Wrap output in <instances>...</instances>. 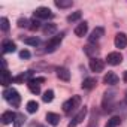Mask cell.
Returning <instances> with one entry per match:
<instances>
[{"instance_id": "obj_24", "label": "cell", "mask_w": 127, "mask_h": 127, "mask_svg": "<svg viewBox=\"0 0 127 127\" xmlns=\"http://www.w3.org/2000/svg\"><path fill=\"white\" fill-rule=\"evenodd\" d=\"M42 100H43L45 103L52 102V100H54V91H52V90H46V91L43 93V96H42Z\"/></svg>"}, {"instance_id": "obj_9", "label": "cell", "mask_w": 127, "mask_h": 127, "mask_svg": "<svg viewBox=\"0 0 127 127\" xmlns=\"http://www.w3.org/2000/svg\"><path fill=\"white\" fill-rule=\"evenodd\" d=\"M103 33H105V30H103V27H96L93 32H91V34H90V37H88V40H90V43H96L102 36H103Z\"/></svg>"}, {"instance_id": "obj_25", "label": "cell", "mask_w": 127, "mask_h": 127, "mask_svg": "<svg viewBox=\"0 0 127 127\" xmlns=\"http://www.w3.org/2000/svg\"><path fill=\"white\" fill-rule=\"evenodd\" d=\"M55 6H57V8H61V9L70 8V6H72V0H57V2H55Z\"/></svg>"}, {"instance_id": "obj_14", "label": "cell", "mask_w": 127, "mask_h": 127, "mask_svg": "<svg viewBox=\"0 0 127 127\" xmlns=\"http://www.w3.org/2000/svg\"><path fill=\"white\" fill-rule=\"evenodd\" d=\"M103 82L106 85H115V84H118V76L114 72H108L105 75V78H103Z\"/></svg>"}, {"instance_id": "obj_15", "label": "cell", "mask_w": 127, "mask_h": 127, "mask_svg": "<svg viewBox=\"0 0 127 127\" xmlns=\"http://www.w3.org/2000/svg\"><path fill=\"white\" fill-rule=\"evenodd\" d=\"M57 76L63 81H69L70 79V72L66 69V67H58L57 69Z\"/></svg>"}, {"instance_id": "obj_5", "label": "cell", "mask_w": 127, "mask_h": 127, "mask_svg": "<svg viewBox=\"0 0 127 127\" xmlns=\"http://www.w3.org/2000/svg\"><path fill=\"white\" fill-rule=\"evenodd\" d=\"M45 78H36V79H30L27 82L29 85V90L33 93V94H39L40 93V82H43Z\"/></svg>"}, {"instance_id": "obj_11", "label": "cell", "mask_w": 127, "mask_h": 127, "mask_svg": "<svg viewBox=\"0 0 127 127\" xmlns=\"http://www.w3.org/2000/svg\"><path fill=\"white\" fill-rule=\"evenodd\" d=\"M114 42H115V46H117V48H120V49H121V48H126V46H127V36H126L124 33H118V34L115 36V40H114Z\"/></svg>"}, {"instance_id": "obj_23", "label": "cell", "mask_w": 127, "mask_h": 127, "mask_svg": "<svg viewBox=\"0 0 127 127\" xmlns=\"http://www.w3.org/2000/svg\"><path fill=\"white\" fill-rule=\"evenodd\" d=\"M120 123H121V118L120 117H112V118L108 120V123H106L105 127H118Z\"/></svg>"}, {"instance_id": "obj_26", "label": "cell", "mask_w": 127, "mask_h": 127, "mask_svg": "<svg viewBox=\"0 0 127 127\" xmlns=\"http://www.w3.org/2000/svg\"><path fill=\"white\" fill-rule=\"evenodd\" d=\"M39 42H40V40H39L36 36H33V37H26V39H24V43H26V45H32V46H37Z\"/></svg>"}, {"instance_id": "obj_30", "label": "cell", "mask_w": 127, "mask_h": 127, "mask_svg": "<svg viewBox=\"0 0 127 127\" xmlns=\"http://www.w3.org/2000/svg\"><path fill=\"white\" fill-rule=\"evenodd\" d=\"M29 24H30V21H29L27 18H20V20H18V27H21V29H23V27H29V29H30Z\"/></svg>"}, {"instance_id": "obj_21", "label": "cell", "mask_w": 127, "mask_h": 127, "mask_svg": "<svg viewBox=\"0 0 127 127\" xmlns=\"http://www.w3.org/2000/svg\"><path fill=\"white\" fill-rule=\"evenodd\" d=\"M30 76H32V72H26V73H21V75H18L17 78H14V81L15 82H24V81H30Z\"/></svg>"}, {"instance_id": "obj_36", "label": "cell", "mask_w": 127, "mask_h": 127, "mask_svg": "<svg viewBox=\"0 0 127 127\" xmlns=\"http://www.w3.org/2000/svg\"><path fill=\"white\" fill-rule=\"evenodd\" d=\"M37 127H45V126H42V124H40V126H37Z\"/></svg>"}, {"instance_id": "obj_6", "label": "cell", "mask_w": 127, "mask_h": 127, "mask_svg": "<svg viewBox=\"0 0 127 127\" xmlns=\"http://www.w3.org/2000/svg\"><path fill=\"white\" fill-rule=\"evenodd\" d=\"M87 112H88V111H87V108L84 106V108H82V109H81L76 115H75V118L69 123V127H76L78 124H81V123L84 121V118L87 117Z\"/></svg>"}, {"instance_id": "obj_20", "label": "cell", "mask_w": 127, "mask_h": 127, "mask_svg": "<svg viewBox=\"0 0 127 127\" xmlns=\"http://www.w3.org/2000/svg\"><path fill=\"white\" fill-rule=\"evenodd\" d=\"M96 84H97V81H96L94 78H87V79H84V82H82V88L90 90V88H93Z\"/></svg>"}, {"instance_id": "obj_1", "label": "cell", "mask_w": 127, "mask_h": 127, "mask_svg": "<svg viewBox=\"0 0 127 127\" xmlns=\"http://www.w3.org/2000/svg\"><path fill=\"white\" fill-rule=\"evenodd\" d=\"M3 97L14 106V108H18L20 103H21V96L18 94V91L15 88H6L3 91Z\"/></svg>"}, {"instance_id": "obj_7", "label": "cell", "mask_w": 127, "mask_h": 127, "mask_svg": "<svg viewBox=\"0 0 127 127\" xmlns=\"http://www.w3.org/2000/svg\"><path fill=\"white\" fill-rule=\"evenodd\" d=\"M103 67H105V63H103V60H100V58H96V57L90 60V69H91L93 72L99 73V72H102V70H103Z\"/></svg>"}, {"instance_id": "obj_3", "label": "cell", "mask_w": 127, "mask_h": 127, "mask_svg": "<svg viewBox=\"0 0 127 127\" xmlns=\"http://www.w3.org/2000/svg\"><path fill=\"white\" fill-rule=\"evenodd\" d=\"M63 34L64 33H60V34H55L54 37H51L49 40H48V43H46V52H54L57 48H58V45H60V42H61V39H63Z\"/></svg>"}, {"instance_id": "obj_31", "label": "cell", "mask_w": 127, "mask_h": 127, "mask_svg": "<svg viewBox=\"0 0 127 127\" xmlns=\"http://www.w3.org/2000/svg\"><path fill=\"white\" fill-rule=\"evenodd\" d=\"M24 121H26V117H24L23 114H18V115H17V120H15V127H20Z\"/></svg>"}, {"instance_id": "obj_8", "label": "cell", "mask_w": 127, "mask_h": 127, "mask_svg": "<svg viewBox=\"0 0 127 127\" xmlns=\"http://www.w3.org/2000/svg\"><path fill=\"white\" fill-rule=\"evenodd\" d=\"M106 61L111 66H117V64H120V63L123 61V55L120 52H109L108 57H106Z\"/></svg>"}, {"instance_id": "obj_35", "label": "cell", "mask_w": 127, "mask_h": 127, "mask_svg": "<svg viewBox=\"0 0 127 127\" xmlns=\"http://www.w3.org/2000/svg\"><path fill=\"white\" fill-rule=\"evenodd\" d=\"M126 100H127V90H126Z\"/></svg>"}, {"instance_id": "obj_28", "label": "cell", "mask_w": 127, "mask_h": 127, "mask_svg": "<svg viewBox=\"0 0 127 127\" xmlns=\"http://www.w3.org/2000/svg\"><path fill=\"white\" fill-rule=\"evenodd\" d=\"M0 29H2L3 32L9 30V21H8V18H2V20H0Z\"/></svg>"}, {"instance_id": "obj_16", "label": "cell", "mask_w": 127, "mask_h": 127, "mask_svg": "<svg viewBox=\"0 0 127 127\" xmlns=\"http://www.w3.org/2000/svg\"><path fill=\"white\" fill-rule=\"evenodd\" d=\"M46 121L51 124V126H57L60 123V115L58 114H54V112H48L46 114Z\"/></svg>"}, {"instance_id": "obj_22", "label": "cell", "mask_w": 127, "mask_h": 127, "mask_svg": "<svg viewBox=\"0 0 127 127\" xmlns=\"http://www.w3.org/2000/svg\"><path fill=\"white\" fill-rule=\"evenodd\" d=\"M37 109H39V103H37L36 100H30V102H27V111H29L30 114H34Z\"/></svg>"}, {"instance_id": "obj_4", "label": "cell", "mask_w": 127, "mask_h": 127, "mask_svg": "<svg viewBox=\"0 0 127 127\" xmlns=\"http://www.w3.org/2000/svg\"><path fill=\"white\" fill-rule=\"evenodd\" d=\"M52 17H54V14L51 12L49 8L40 6V8H37V9L34 11V18H36V20H49V18H52Z\"/></svg>"}, {"instance_id": "obj_32", "label": "cell", "mask_w": 127, "mask_h": 127, "mask_svg": "<svg viewBox=\"0 0 127 127\" xmlns=\"http://www.w3.org/2000/svg\"><path fill=\"white\" fill-rule=\"evenodd\" d=\"M20 57H21V58H30V52H29L27 49H23V51L20 52Z\"/></svg>"}, {"instance_id": "obj_29", "label": "cell", "mask_w": 127, "mask_h": 127, "mask_svg": "<svg viewBox=\"0 0 127 127\" xmlns=\"http://www.w3.org/2000/svg\"><path fill=\"white\" fill-rule=\"evenodd\" d=\"M40 29V21L39 20H33V21H30V30H33V32H36V30H39Z\"/></svg>"}, {"instance_id": "obj_34", "label": "cell", "mask_w": 127, "mask_h": 127, "mask_svg": "<svg viewBox=\"0 0 127 127\" xmlns=\"http://www.w3.org/2000/svg\"><path fill=\"white\" fill-rule=\"evenodd\" d=\"M124 81L127 82V72H124Z\"/></svg>"}, {"instance_id": "obj_18", "label": "cell", "mask_w": 127, "mask_h": 127, "mask_svg": "<svg viewBox=\"0 0 127 127\" xmlns=\"http://www.w3.org/2000/svg\"><path fill=\"white\" fill-rule=\"evenodd\" d=\"M55 30H57V26H55L54 23H49V24H45V26L42 27V32H43L45 34H48V36H51L52 33H55Z\"/></svg>"}, {"instance_id": "obj_19", "label": "cell", "mask_w": 127, "mask_h": 127, "mask_svg": "<svg viewBox=\"0 0 127 127\" xmlns=\"http://www.w3.org/2000/svg\"><path fill=\"white\" fill-rule=\"evenodd\" d=\"M84 51H85V54H87V55H90L91 58H94V55L97 54V51H99V49H97V46H94V45H91V43H90V45L84 46Z\"/></svg>"}, {"instance_id": "obj_10", "label": "cell", "mask_w": 127, "mask_h": 127, "mask_svg": "<svg viewBox=\"0 0 127 127\" xmlns=\"http://www.w3.org/2000/svg\"><path fill=\"white\" fill-rule=\"evenodd\" d=\"M17 120V114L12 112V111H6L2 114V123L3 124H11V123H15Z\"/></svg>"}, {"instance_id": "obj_13", "label": "cell", "mask_w": 127, "mask_h": 127, "mask_svg": "<svg viewBox=\"0 0 127 127\" xmlns=\"http://www.w3.org/2000/svg\"><path fill=\"white\" fill-rule=\"evenodd\" d=\"M0 82H2L3 87H8L9 84H12V76L9 75V72L6 69H3L2 73H0Z\"/></svg>"}, {"instance_id": "obj_2", "label": "cell", "mask_w": 127, "mask_h": 127, "mask_svg": "<svg viewBox=\"0 0 127 127\" xmlns=\"http://www.w3.org/2000/svg\"><path fill=\"white\" fill-rule=\"evenodd\" d=\"M79 105H81V97H79V96H72L69 100H66L64 103H63V111H64L66 114H70V112L75 111Z\"/></svg>"}, {"instance_id": "obj_12", "label": "cell", "mask_w": 127, "mask_h": 127, "mask_svg": "<svg viewBox=\"0 0 127 127\" xmlns=\"http://www.w3.org/2000/svg\"><path fill=\"white\" fill-rule=\"evenodd\" d=\"M87 32H88V24L84 21V23H81V24H78L76 27H75V34L78 36V37H84L85 34H87Z\"/></svg>"}, {"instance_id": "obj_17", "label": "cell", "mask_w": 127, "mask_h": 127, "mask_svg": "<svg viewBox=\"0 0 127 127\" xmlns=\"http://www.w3.org/2000/svg\"><path fill=\"white\" fill-rule=\"evenodd\" d=\"M17 49V45L12 42V40H5L3 42V54H6V52H14Z\"/></svg>"}, {"instance_id": "obj_33", "label": "cell", "mask_w": 127, "mask_h": 127, "mask_svg": "<svg viewBox=\"0 0 127 127\" xmlns=\"http://www.w3.org/2000/svg\"><path fill=\"white\" fill-rule=\"evenodd\" d=\"M88 127H97V120H96V115H93L91 121H90V126Z\"/></svg>"}, {"instance_id": "obj_27", "label": "cell", "mask_w": 127, "mask_h": 127, "mask_svg": "<svg viewBox=\"0 0 127 127\" xmlns=\"http://www.w3.org/2000/svg\"><path fill=\"white\" fill-rule=\"evenodd\" d=\"M81 17H82V14L78 11V12H73V14H70V15L67 17V21H69V23H75V21L81 20Z\"/></svg>"}]
</instances>
